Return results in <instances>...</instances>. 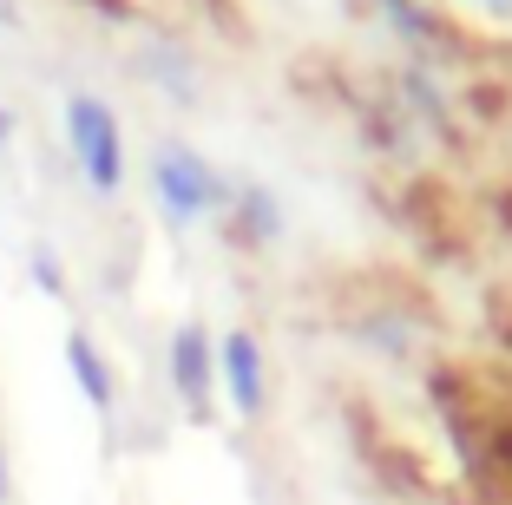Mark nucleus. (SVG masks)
<instances>
[{
	"label": "nucleus",
	"instance_id": "nucleus-1",
	"mask_svg": "<svg viewBox=\"0 0 512 505\" xmlns=\"http://www.w3.org/2000/svg\"><path fill=\"white\" fill-rule=\"evenodd\" d=\"M66 145H73V164H79V178H86L92 191L119 197L125 138H119V119H112L106 99H92V92H73V99H66Z\"/></svg>",
	"mask_w": 512,
	"mask_h": 505
},
{
	"label": "nucleus",
	"instance_id": "nucleus-2",
	"mask_svg": "<svg viewBox=\"0 0 512 505\" xmlns=\"http://www.w3.org/2000/svg\"><path fill=\"white\" fill-rule=\"evenodd\" d=\"M151 184H158V204H165L171 223H197V217H211V210L224 204V184H217V171L197 158L191 145H165V151H158V164H151Z\"/></svg>",
	"mask_w": 512,
	"mask_h": 505
},
{
	"label": "nucleus",
	"instance_id": "nucleus-3",
	"mask_svg": "<svg viewBox=\"0 0 512 505\" xmlns=\"http://www.w3.org/2000/svg\"><path fill=\"white\" fill-rule=\"evenodd\" d=\"M171 394H178V407L191 420H211V401H217V342L197 322L171 328Z\"/></svg>",
	"mask_w": 512,
	"mask_h": 505
},
{
	"label": "nucleus",
	"instance_id": "nucleus-4",
	"mask_svg": "<svg viewBox=\"0 0 512 505\" xmlns=\"http://www.w3.org/2000/svg\"><path fill=\"white\" fill-rule=\"evenodd\" d=\"M217 387H224V401L237 420H256L270 407V368H263V342H256L250 328H230L224 342H217Z\"/></svg>",
	"mask_w": 512,
	"mask_h": 505
},
{
	"label": "nucleus",
	"instance_id": "nucleus-5",
	"mask_svg": "<svg viewBox=\"0 0 512 505\" xmlns=\"http://www.w3.org/2000/svg\"><path fill=\"white\" fill-rule=\"evenodd\" d=\"M66 374H73V387L86 394L92 414H106V420H112V407H119V374H112L106 348L92 342L86 328H73V335H66Z\"/></svg>",
	"mask_w": 512,
	"mask_h": 505
},
{
	"label": "nucleus",
	"instance_id": "nucleus-6",
	"mask_svg": "<svg viewBox=\"0 0 512 505\" xmlns=\"http://www.w3.org/2000/svg\"><path fill=\"white\" fill-rule=\"evenodd\" d=\"M237 230L250 243H276L283 237V210H276V197L263 191V184H243L237 191Z\"/></svg>",
	"mask_w": 512,
	"mask_h": 505
},
{
	"label": "nucleus",
	"instance_id": "nucleus-7",
	"mask_svg": "<svg viewBox=\"0 0 512 505\" xmlns=\"http://www.w3.org/2000/svg\"><path fill=\"white\" fill-rule=\"evenodd\" d=\"M33 283H40L46 296H66V269H60V250H53V243L33 250Z\"/></svg>",
	"mask_w": 512,
	"mask_h": 505
},
{
	"label": "nucleus",
	"instance_id": "nucleus-8",
	"mask_svg": "<svg viewBox=\"0 0 512 505\" xmlns=\"http://www.w3.org/2000/svg\"><path fill=\"white\" fill-rule=\"evenodd\" d=\"M86 7H99V14H112V20H125V14H132V0H86Z\"/></svg>",
	"mask_w": 512,
	"mask_h": 505
},
{
	"label": "nucleus",
	"instance_id": "nucleus-9",
	"mask_svg": "<svg viewBox=\"0 0 512 505\" xmlns=\"http://www.w3.org/2000/svg\"><path fill=\"white\" fill-rule=\"evenodd\" d=\"M14 499V473H7V446H0V505Z\"/></svg>",
	"mask_w": 512,
	"mask_h": 505
},
{
	"label": "nucleus",
	"instance_id": "nucleus-10",
	"mask_svg": "<svg viewBox=\"0 0 512 505\" xmlns=\"http://www.w3.org/2000/svg\"><path fill=\"white\" fill-rule=\"evenodd\" d=\"M7 138H14V119H7V105H0V151H7Z\"/></svg>",
	"mask_w": 512,
	"mask_h": 505
},
{
	"label": "nucleus",
	"instance_id": "nucleus-11",
	"mask_svg": "<svg viewBox=\"0 0 512 505\" xmlns=\"http://www.w3.org/2000/svg\"><path fill=\"white\" fill-rule=\"evenodd\" d=\"M0 20H14V0H0Z\"/></svg>",
	"mask_w": 512,
	"mask_h": 505
},
{
	"label": "nucleus",
	"instance_id": "nucleus-12",
	"mask_svg": "<svg viewBox=\"0 0 512 505\" xmlns=\"http://www.w3.org/2000/svg\"><path fill=\"white\" fill-rule=\"evenodd\" d=\"M486 7H512V0H486Z\"/></svg>",
	"mask_w": 512,
	"mask_h": 505
},
{
	"label": "nucleus",
	"instance_id": "nucleus-13",
	"mask_svg": "<svg viewBox=\"0 0 512 505\" xmlns=\"http://www.w3.org/2000/svg\"><path fill=\"white\" fill-rule=\"evenodd\" d=\"M381 7H407V0H381Z\"/></svg>",
	"mask_w": 512,
	"mask_h": 505
}]
</instances>
